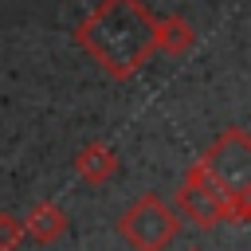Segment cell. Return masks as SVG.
Here are the masks:
<instances>
[{"instance_id": "6da1fadb", "label": "cell", "mask_w": 251, "mask_h": 251, "mask_svg": "<svg viewBox=\"0 0 251 251\" xmlns=\"http://www.w3.org/2000/svg\"><path fill=\"white\" fill-rule=\"evenodd\" d=\"M157 16L141 0H98L75 27V43L110 75L133 78L153 59Z\"/></svg>"}, {"instance_id": "7a4b0ae2", "label": "cell", "mask_w": 251, "mask_h": 251, "mask_svg": "<svg viewBox=\"0 0 251 251\" xmlns=\"http://www.w3.org/2000/svg\"><path fill=\"white\" fill-rule=\"evenodd\" d=\"M200 176L224 204L227 224H243L251 216V137L243 126H227L196 161Z\"/></svg>"}, {"instance_id": "3957f363", "label": "cell", "mask_w": 251, "mask_h": 251, "mask_svg": "<svg viewBox=\"0 0 251 251\" xmlns=\"http://www.w3.org/2000/svg\"><path fill=\"white\" fill-rule=\"evenodd\" d=\"M180 231V216L173 204L157 192H141L122 216H118V235L133 251H165Z\"/></svg>"}, {"instance_id": "277c9868", "label": "cell", "mask_w": 251, "mask_h": 251, "mask_svg": "<svg viewBox=\"0 0 251 251\" xmlns=\"http://www.w3.org/2000/svg\"><path fill=\"white\" fill-rule=\"evenodd\" d=\"M173 212L180 220H188L192 227H200V231H212L216 224H224V204L208 188V180L200 176L196 165H188V173L180 176V184L173 192Z\"/></svg>"}, {"instance_id": "5b68a950", "label": "cell", "mask_w": 251, "mask_h": 251, "mask_svg": "<svg viewBox=\"0 0 251 251\" xmlns=\"http://www.w3.org/2000/svg\"><path fill=\"white\" fill-rule=\"evenodd\" d=\"M20 224H24V235H31L35 243H55V239L67 231L71 216H67L63 204H55V200H39V204L27 208V216H20Z\"/></svg>"}, {"instance_id": "8992f818", "label": "cell", "mask_w": 251, "mask_h": 251, "mask_svg": "<svg viewBox=\"0 0 251 251\" xmlns=\"http://www.w3.org/2000/svg\"><path fill=\"white\" fill-rule=\"evenodd\" d=\"M75 173L86 180V184H106L114 173H118V153H114V145H106V141H86L78 153H75Z\"/></svg>"}, {"instance_id": "52a82bcc", "label": "cell", "mask_w": 251, "mask_h": 251, "mask_svg": "<svg viewBox=\"0 0 251 251\" xmlns=\"http://www.w3.org/2000/svg\"><path fill=\"white\" fill-rule=\"evenodd\" d=\"M196 47V27L184 20V16H157L153 24V51H165V55H188Z\"/></svg>"}, {"instance_id": "ba28073f", "label": "cell", "mask_w": 251, "mask_h": 251, "mask_svg": "<svg viewBox=\"0 0 251 251\" xmlns=\"http://www.w3.org/2000/svg\"><path fill=\"white\" fill-rule=\"evenodd\" d=\"M24 239H27V235H24V224H20V216H12V212H0V251H16Z\"/></svg>"}, {"instance_id": "9c48e42d", "label": "cell", "mask_w": 251, "mask_h": 251, "mask_svg": "<svg viewBox=\"0 0 251 251\" xmlns=\"http://www.w3.org/2000/svg\"><path fill=\"white\" fill-rule=\"evenodd\" d=\"M188 251H200V247H188Z\"/></svg>"}]
</instances>
